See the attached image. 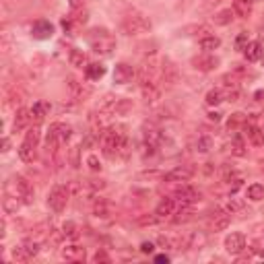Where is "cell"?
Instances as JSON below:
<instances>
[{"instance_id":"obj_1","label":"cell","mask_w":264,"mask_h":264,"mask_svg":"<svg viewBox=\"0 0 264 264\" xmlns=\"http://www.w3.org/2000/svg\"><path fill=\"white\" fill-rule=\"evenodd\" d=\"M87 39H89L91 50L97 52V54H101V56H112L114 50H116V37L108 29H104V27L91 29L89 31V37H87Z\"/></svg>"},{"instance_id":"obj_2","label":"cell","mask_w":264,"mask_h":264,"mask_svg":"<svg viewBox=\"0 0 264 264\" xmlns=\"http://www.w3.org/2000/svg\"><path fill=\"white\" fill-rule=\"evenodd\" d=\"M151 19L140 15V13H130L122 19L120 23V31L124 35H140V33H149L151 31Z\"/></svg>"},{"instance_id":"obj_3","label":"cell","mask_w":264,"mask_h":264,"mask_svg":"<svg viewBox=\"0 0 264 264\" xmlns=\"http://www.w3.org/2000/svg\"><path fill=\"white\" fill-rule=\"evenodd\" d=\"M72 136V128L64 122H54L48 128L46 134V143H48V151H58L62 145H66Z\"/></svg>"},{"instance_id":"obj_4","label":"cell","mask_w":264,"mask_h":264,"mask_svg":"<svg viewBox=\"0 0 264 264\" xmlns=\"http://www.w3.org/2000/svg\"><path fill=\"white\" fill-rule=\"evenodd\" d=\"M5 192L17 194L23 205H33V186L23 178V175H13V178L5 184Z\"/></svg>"},{"instance_id":"obj_5","label":"cell","mask_w":264,"mask_h":264,"mask_svg":"<svg viewBox=\"0 0 264 264\" xmlns=\"http://www.w3.org/2000/svg\"><path fill=\"white\" fill-rule=\"evenodd\" d=\"M66 202H68V188L62 184H56L48 194V207L54 213H62L66 209Z\"/></svg>"},{"instance_id":"obj_6","label":"cell","mask_w":264,"mask_h":264,"mask_svg":"<svg viewBox=\"0 0 264 264\" xmlns=\"http://www.w3.org/2000/svg\"><path fill=\"white\" fill-rule=\"evenodd\" d=\"M173 200L178 202V207H190L196 200H200V192L190 184H182L178 190L173 192Z\"/></svg>"},{"instance_id":"obj_7","label":"cell","mask_w":264,"mask_h":264,"mask_svg":"<svg viewBox=\"0 0 264 264\" xmlns=\"http://www.w3.org/2000/svg\"><path fill=\"white\" fill-rule=\"evenodd\" d=\"M194 175V169L190 165H178L173 167L171 171H167L163 175V182H173V184H184V182H190Z\"/></svg>"},{"instance_id":"obj_8","label":"cell","mask_w":264,"mask_h":264,"mask_svg":"<svg viewBox=\"0 0 264 264\" xmlns=\"http://www.w3.org/2000/svg\"><path fill=\"white\" fill-rule=\"evenodd\" d=\"M138 85H140L143 99H145L147 104H155V101H159V97H161V87L155 83V78H140V80H138Z\"/></svg>"},{"instance_id":"obj_9","label":"cell","mask_w":264,"mask_h":264,"mask_svg":"<svg viewBox=\"0 0 264 264\" xmlns=\"http://www.w3.org/2000/svg\"><path fill=\"white\" fill-rule=\"evenodd\" d=\"M136 76L134 66H130L128 62H118L114 68V83L116 85H128L132 83V78Z\"/></svg>"},{"instance_id":"obj_10","label":"cell","mask_w":264,"mask_h":264,"mask_svg":"<svg viewBox=\"0 0 264 264\" xmlns=\"http://www.w3.org/2000/svg\"><path fill=\"white\" fill-rule=\"evenodd\" d=\"M178 78H180V72H178V66H175L169 58H163L161 60V80L165 83V85H175L178 83Z\"/></svg>"},{"instance_id":"obj_11","label":"cell","mask_w":264,"mask_h":264,"mask_svg":"<svg viewBox=\"0 0 264 264\" xmlns=\"http://www.w3.org/2000/svg\"><path fill=\"white\" fill-rule=\"evenodd\" d=\"M225 250H227L229 254H233V256L241 254V252L246 250V235L239 233V231L229 233V235L225 237Z\"/></svg>"},{"instance_id":"obj_12","label":"cell","mask_w":264,"mask_h":264,"mask_svg":"<svg viewBox=\"0 0 264 264\" xmlns=\"http://www.w3.org/2000/svg\"><path fill=\"white\" fill-rule=\"evenodd\" d=\"M182 243L184 248L188 250H202L207 246V233L205 231H190L182 241H180V250H182Z\"/></svg>"},{"instance_id":"obj_13","label":"cell","mask_w":264,"mask_h":264,"mask_svg":"<svg viewBox=\"0 0 264 264\" xmlns=\"http://www.w3.org/2000/svg\"><path fill=\"white\" fill-rule=\"evenodd\" d=\"M31 35H33L35 39H39V42L50 39V37L54 35V25H52L50 21H46V19H39V21H35V23H33V27H31Z\"/></svg>"},{"instance_id":"obj_14","label":"cell","mask_w":264,"mask_h":264,"mask_svg":"<svg viewBox=\"0 0 264 264\" xmlns=\"http://www.w3.org/2000/svg\"><path fill=\"white\" fill-rule=\"evenodd\" d=\"M243 136L248 138V143H250L252 147H256V149L264 147V130L258 128L256 124H246V126H243Z\"/></svg>"},{"instance_id":"obj_15","label":"cell","mask_w":264,"mask_h":264,"mask_svg":"<svg viewBox=\"0 0 264 264\" xmlns=\"http://www.w3.org/2000/svg\"><path fill=\"white\" fill-rule=\"evenodd\" d=\"M192 64H194V68H196V70L209 72V70H215V68H217L219 58H217V56H213V54H209V52H205L202 56L194 58V60H192Z\"/></svg>"},{"instance_id":"obj_16","label":"cell","mask_w":264,"mask_h":264,"mask_svg":"<svg viewBox=\"0 0 264 264\" xmlns=\"http://www.w3.org/2000/svg\"><path fill=\"white\" fill-rule=\"evenodd\" d=\"M229 225H231V215H229L227 211H217V213H213V217H211V231L219 233V231H225Z\"/></svg>"},{"instance_id":"obj_17","label":"cell","mask_w":264,"mask_h":264,"mask_svg":"<svg viewBox=\"0 0 264 264\" xmlns=\"http://www.w3.org/2000/svg\"><path fill=\"white\" fill-rule=\"evenodd\" d=\"M60 254H62V258H64V260H68V262H85V258H87L85 248H83V246H76V243L62 248V252H60Z\"/></svg>"},{"instance_id":"obj_18","label":"cell","mask_w":264,"mask_h":264,"mask_svg":"<svg viewBox=\"0 0 264 264\" xmlns=\"http://www.w3.org/2000/svg\"><path fill=\"white\" fill-rule=\"evenodd\" d=\"M31 120H33L31 110H27V108L17 110L15 120H13V132H21V130H25V128L29 126V122H31Z\"/></svg>"},{"instance_id":"obj_19","label":"cell","mask_w":264,"mask_h":264,"mask_svg":"<svg viewBox=\"0 0 264 264\" xmlns=\"http://www.w3.org/2000/svg\"><path fill=\"white\" fill-rule=\"evenodd\" d=\"M175 207H178V202H175L173 198H169V196H165V198L159 200V205L155 209V215L159 219H167V217H171L175 213Z\"/></svg>"},{"instance_id":"obj_20","label":"cell","mask_w":264,"mask_h":264,"mask_svg":"<svg viewBox=\"0 0 264 264\" xmlns=\"http://www.w3.org/2000/svg\"><path fill=\"white\" fill-rule=\"evenodd\" d=\"M243 56H246L248 62H258V60H262V56H264L262 44H260V42H248V46L243 48Z\"/></svg>"},{"instance_id":"obj_21","label":"cell","mask_w":264,"mask_h":264,"mask_svg":"<svg viewBox=\"0 0 264 264\" xmlns=\"http://www.w3.org/2000/svg\"><path fill=\"white\" fill-rule=\"evenodd\" d=\"M23 200L17 196V194H11V192H5V198H3V211L7 215H15L19 209H21Z\"/></svg>"},{"instance_id":"obj_22","label":"cell","mask_w":264,"mask_h":264,"mask_svg":"<svg viewBox=\"0 0 264 264\" xmlns=\"http://www.w3.org/2000/svg\"><path fill=\"white\" fill-rule=\"evenodd\" d=\"M252 0H233V13L237 19H248L252 15Z\"/></svg>"},{"instance_id":"obj_23","label":"cell","mask_w":264,"mask_h":264,"mask_svg":"<svg viewBox=\"0 0 264 264\" xmlns=\"http://www.w3.org/2000/svg\"><path fill=\"white\" fill-rule=\"evenodd\" d=\"M85 76L89 78V80H99V78L106 76V66H104L101 62H91V64H87Z\"/></svg>"},{"instance_id":"obj_24","label":"cell","mask_w":264,"mask_h":264,"mask_svg":"<svg viewBox=\"0 0 264 264\" xmlns=\"http://www.w3.org/2000/svg\"><path fill=\"white\" fill-rule=\"evenodd\" d=\"M231 155H235V157H246L248 155V145H246L243 134H235L231 138Z\"/></svg>"},{"instance_id":"obj_25","label":"cell","mask_w":264,"mask_h":264,"mask_svg":"<svg viewBox=\"0 0 264 264\" xmlns=\"http://www.w3.org/2000/svg\"><path fill=\"white\" fill-rule=\"evenodd\" d=\"M19 157H21V161H25V163H33L35 157H37V147L23 140L21 147H19Z\"/></svg>"},{"instance_id":"obj_26","label":"cell","mask_w":264,"mask_h":264,"mask_svg":"<svg viewBox=\"0 0 264 264\" xmlns=\"http://www.w3.org/2000/svg\"><path fill=\"white\" fill-rule=\"evenodd\" d=\"M68 62L72 64V66H76V68H87V54L83 52V50H78V48H72L70 50V54H68Z\"/></svg>"},{"instance_id":"obj_27","label":"cell","mask_w":264,"mask_h":264,"mask_svg":"<svg viewBox=\"0 0 264 264\" xmlns=\"http://www.w3.org/2000/svg\"><path fill=\"white\" fill-rule=\"evenodd\" d=\"M233 19H235L233 9H223V11H219V13H215V15H213V23H215V25H219V27L229 25Z\"/></svg>"},{"instance_id":"obj_28","label":"cell","mask_w":264,"mask_h":264,"mask_svg":"<svg viewBox=\"0 0 264 264\" xmlns=\"http://www.w3.org/2000/svg\"><path fill=\"white\" fill-rule=\"evenodd\" d=\"M68 91L72 93V97H74V99H83L85 95H89V91H91V89H85L83 83H78L76 78H72V76H70V78H68Z\"/></svg>"},{"instance_id":"obj_29","label":"cell","mask_w":264,"mask_h":264,"mask_svg":"<svg viewBox=\"0 0 264 264\" xmlns=\"http://www.w3.org/2000/svg\"><path fill=\"white\" fill-rule=\"evenodd\" d=\"M50 110H52L50 101H44V99H39V101H35V104H33V108H31V114H33V118L39 122V120H44V118L50 114Z\"/></svg>"},{"instance_id":"obj_30","label":"cell","mask_w":264,"mask_h":264,"mask_svg":"<svg viewBox=\"0 0 264 264\" xmlns=\"http://www.w3.org/2000/svg\"><path fill=\"white\" fill-rule=\"evenodd\" d=\"M198 46H200V50L202 52H215V50H219V46H221V39L217 37V35H207V37H200V42H198Z\"/></svg>"},{"instance_id":"obj_31","label":"cell","mask_w":264,"mask_h":264,"mask_svg":"<svg viewBox=\"0 0 264 264\" xmlns=\"http://www.w3.org/2000/svg\"><path fill=\"white\" fill-rule=\"evenodd\" d=\"M205 101H207V106L217 108L219 104H223V101H225V91H223V89H211V91L207 93Z\"/></svg>"},{"instance_id":"obj_32","label":"cell","mask_w":264,"mask_h":264,"mask_svg":"<svg viewBox=\"0 0 264 264\" xmlns=\"http://www.w3.org/2000/svg\"><path fill=\"white\" fill-rule=\"evenodd\" d=\"M246 196L252 200V202H258L264 198V186L262 184H250L248 190H246Z\"/></svg>"},{"instance_id":"obj_33","label":"cell","mask_w":264,"mask_h":264,"mask_svg":"<svg viewBox=\"0 0 264 264\" xmlns=\"http://www.w3.org/2000/svg\"><path fill=\"white\" fill-rule=\"evenodd\" d=\"M190 219H192V209H190V207H180L178 213H173V215H171V221H173L175 225L186 223V221H190Z\"/></svg>"},{"instance_id":"obj_34","label":"cell","mask_w":264,"mask_h":264,"mask_svg":"<svg viewBox=\"0 0 264 264\" xmlns=\"http://www.w3.org/2000/svg\"><path fill=\"white\" fill-rule=\"evenodd\" d=\"M62 235L64 237H68V239H78V225L74 223V221H66L64 225H62Z\"/></svg>"},{"instance_id":"obj_35","label":"cell","mask_w":264,"mask_h":264,"mask_svg":"<svg viewBox=\"0 0 264 264\" xmlns=\"http://www.w3.org/2000/svg\"><path fill=\"white\" fill-rule=\"evenodd\" d=\"M21 246H23V250L27 252V256H29V258L37 256V254H39V250H42V243H39L37 239H31V237H29V239H25Z\"/></svg>"},{"instance_id":"obj_36","label":"cell","mask_w":264,"mask_h":264,"mask_svg":"<svg viewBox=\"0 0 264 264\" xmlns=\"http://www.w3.org/2000/svg\"><path fill=\"white\" fill-rule=\"evenodd\" d=\"M239 126H246V114H241V112L231 114V118L227 120V128L229 130H237Z\"/></svg>"},{"instance_id":"obj_37","label":"cell","mask_w":264,"mask_h":264,"mask_svg":"<svg viewBox=\"0 0 264 264\" xmlns=\"http://www.w3.org/2000/svg\"><path fill=\"white\" fill-rule=\"evenodd\" d=\"M229 215H239V213H243L246 211V202L243 200H239V198H231L229 202H227V209H225Z\"/></svg>"},{"instance_id":"obj_38","label":"cell","mask_w":264,"mask_h":264,"mask_svg":"<svg viewBox=\"0 0 264 264\" xmlns=\"http://www.w3.org/2000/svg\"><path fill=\"white\" fill-rule=\"evenodd\" d=\"M93 215H95V217H101V219L110 217V205H108L106 200L99 198V200L93 205Z\"/></svg>"},{"instance_id":"obj_39","label":"cell","mask_w":264,"mask_h":264,"mask_svg":"<svg viewBox=\"0 0 264 264\" xmlns=\"http://www.w3.org/2000/svg\"><path fill=\"white\" fill-rule=\"evenodd\" d=\"M211 149H213V138L207 136V134L198 136V140H196V151H198V153H209Z\"/></svg>"},{"instance_id":"obj_40","label":"cell","mask_w":264,"mask_h":264,"mask_svg":"<svg viewBox=\"0 0 264 264\" xmlns=\"http://www.w3.org/2000/svg\"><path fill=\"white\" fill-rule=\"evenodd\" d=\"M237 178V171L231 167V165H221V180L223 182H231V180H235Z\"/></svg>"},{"instance_id":"obj_41","label":"cell","mask_w":264,"mask_h":264,"mask_svg":"<svg viewBox=\"0 0 264 264\" xmlns=\"http://www.w3.org/2000/svg\"><path fill=\"white\" fill-rule=\"evenodd\" d=\"M39 138H42V132H39V128H29L27 132H25V143H31V145H39Z\"/></svg>"},{"instance_id":"obj_42","label":"cell","mask_w":264,"mask_h":264,"mask_svg":"<svg viewBox=\"0 0 264 264\" xmlns=\"http://www.w3.org/2000/svg\"><path fill=\"white\" fill-rule=\"evenodd\" d=\"M13 260H17V262H27V260H29L27 252L23 250V246H17V248H13Z\"/></svg>"},{"instance_id":"obj_43","label":"cell","mask_w":264,"mask_h":264,"mask_svg":"<svg viewBox=\"0 0 264 264\" xmlns=\"http://www.w3.org/2000/svg\"><path fill=\"white\" fill-rule=\"evenodd\" d=\"M60 25H62V29H64L66 33H72V31H74V25H76V23H74V19H72V17L68 15V17H64V19L60 21Z\"/></svg>"},{"instance_id":"obj_44","label":"cell","mask_w":264,"mask_h":264,"mask_svg":"<svg viewBox=\"0 0 264 264\" xmlns=\"http://www.w3.org/2000/svg\"><path fill=\"white\" fill-rule=\"evenodd\" d=\"M248 42H250V39H248V33H246V31H241V33L237 35V39H235V50L243 52V48L248 46Z\"/></svg>"},{"instance_id":"obj_45","label":"cell","mask_w":264,"mask_h":264,"mask_svg":"<svg viewBox=\"0 0 264 264\" xmlns=\"http://www.w3.org/2000/svg\"><path fill=\"white\" fill-rule=\"evenodd\" d=\"M87 165H89L93 171H99L101 169V163H99L97 155H89V157H87Z\"/></svg>"},{"instance_id":"obj_46","label":"cell","mask_w":264,"mask_h":264,"mask_svg":"<svg viewBox=\"0 0 264 264\" xmlns=\"http://www.w3.org/2000/svg\"><path fill=\"white\" fill-rule=\"evenodd\" d=\"M93 262H106V264H110V262H112V258L108 256V252L97 250V252H95V256H93Z\"/></svg>"},{"instance_id":"obj_47","label":"cell","mask_w":264,"mask_h":264,"mask_svg":"<svg viewBox=\"0 0 264 264\" xmlns=\"http://www.w3.org/2000/svg\"><path fill=\"white\" fill-rule=\"evenodd\" d=\"M225 0H202V9L205 11H213L215 7H219V5H223Z\"/></svg>"},{"instance_id":"obj_48","label":"cell","mask_w":264,"mask_h":264,"mask_svg":"<svg viewBox=\"0 0 264 264\" xmlns=\"http://www.w3.org/2000/svg\"><path fill=\"white\" fill-rule=\"evenodd\" d=\"M140 252L143 254H153L155 252V243L153 241H143L140 243Z\"/></svg>"},{"instance_id":"obj_49","label":"cell","mask_w":264,"mask_h":264,"mask_svg":"<svg viewBox=\"0 0 264 264\" xmlns=\"http://www.w3.org/2000/svg\"><path fill=\"white\" fill-rule=\"evenodd\" d=\"M68 5H70V9H72V11H83L85 0H68Z\"/></svg>"},{"instance_id":"obj_50","label":"cell","mask_w":264,"mask_h":264,"mask_svg":"<svg viewBox=\"0 0 264 264\" xmlns=\"http://www.w3.org/2000/svg\"><path fill=\"white\" fill-rule=\"evenodd\" d=\"M209 122L219 124V122H221V114H219V112H209Z\"/></svg>"},{"instance_id":"obj_51","label":"cell","mask_w":264,"mask_h":264,"mask_svg":"<svg viewBox=\"0 0 264 264\" xmlns=\"http://www.w3.org/2000/svg\"><path fill=\"white\" fill-rule=\"evenodd\" d=\"M9 151H11V138L5 136V138H3V153H9Z\"/></svg>"},{"instance_id":"obj_52","label":"cell","mask_w":264,"mask_h":264,"mask_svg":"<svg viewBox=\"0 0 264 264\" xmlns=\"http://www.w3.org/2000/svg\"><path fill=\"white\" fill-rule=\"evenodd\" d=\"M155 262H169V256L167 254H159V256H155Z\"/></svg>"},{"instance_id":"obj_53","label":"cell","mask_w":264,"mask_h":264,"mask_svg":"<svg viewBox=\"0 0 264 264\" xmlns=\"http://www.w3.org/2000/svg\"><path fill=\"white\" fill-rule=\"evenodd\" d=\"M260 256H262V258H264V250H260Z\"/></svg>"},{"instance_id":"obj_54","label":"cell","mask_w":264,"mask_h":264,"mask_svg":"<svg viewBox=\"0 0 264 264\" xmlns=\"http://www.w3.org/2000/svg\"><path fill=\"white\" fill-rule=\"evenodd\" d=\"M262 62H264V56H262Z\"/></svg>"},{"instance_id":"obj_55","label":"cell","mask_w":264,"mask_h":264,"mask_svg":"<svg viewBox=\"0 0 264 264\" xmlns=\"http://www.w3.org/2000/svg\"><path fill=\"white\" fill-rule=\"evenodd\" d=\"M252 3H256V0H252Z\"/></svg>"}]
</instances>
